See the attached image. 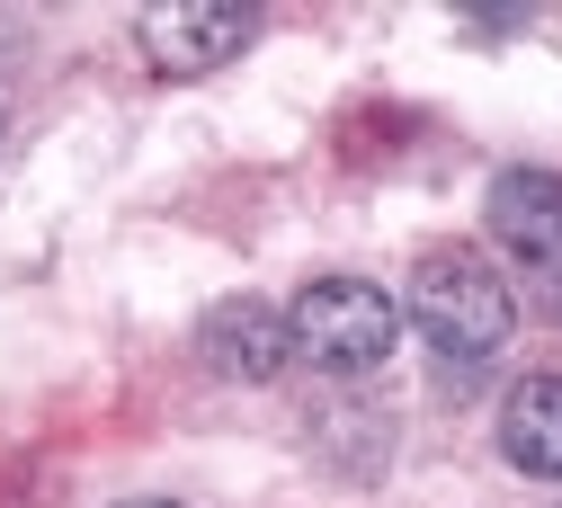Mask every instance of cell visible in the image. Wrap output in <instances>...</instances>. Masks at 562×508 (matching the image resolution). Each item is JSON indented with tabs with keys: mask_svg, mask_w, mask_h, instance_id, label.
Returning a JSON list of instances; mask_svg holds the SVG:
<instances>
[{
	"mask_svg": "<svg viewBox=\"0 0 562 508\" xmlns=\"http://www.w3.org/2000/svg\"><path fill=\"white\" fill-rule=\"evenodd\" d=\"M286 339H295L304 366H322V375H375L393 357V339H402V313H393L384 285H367V276H322V285L295 295Z\"/></svg>",
	"mask_w": 562,
	"mask_h": 508,
	"instance_id": "obj_1",
	"label": "cell"
},
{
	"mask_svg": "<svg viewBox=\"0 0 562 508\" xmlns=\"http://www.w3.org/2000/svg\"><path fill=\"white\" fill-rule=\"evenodd\" d=\"M411 321L429 330V348L438 357H491L509 339V285H501V268L491 259H473V250H438V259H419V276H411Z\"/></svg>",
	"mask_w": 562,
	"mask_h": 508,
	"instance_id": "obj_2",
	"label": "cell"
},
{
	"mask_svg": "<svg viewBox=\"0 0 562 508\" xmlns=\"http://www.w3.org/2000/svg\"><path fill=\"white\" fill-rule=\"evenodd\" d=\"M491 241H501L509 259H527L536 285L562 304V179L509 170L501 188H491Z\"/></svg>",
	"mask_w": 562,
	"mask_h": 508,
	"instance_id": "obj_3",
	"label": "cell"
},
{
	"mask_svg": "<svg viewBox=\"0 0 562 508\" xmlns=\"http://www.w3.org/2000/svg\"><path fill=\"white\" fill-rule=\"evenodd\" d=\"M250 36H259V19L233 10V0H179V10H144V45H153L161 71H215V63H233Z\"/></svg>",
	"mask_w": 562,
	"mask_h": 508,
	"instance_id": "obj_4",
	"label": "cell"
},
{
	"mask_svg": "<svg viewBox=\"0 0 562 508\" xmlns=\"http://www.w3.org/2000/svg\"><path fill=\"white\" fill-rule=\"evenodd\" d=\"M196 357H205L215 375H233V384H268V375L295 357V339H286V313H277V304L233 295V304H215V313H205Z\"/></svg>",
	"mask_w": 562,
	"mask_h": 508,
	"instance_id": "obj_5",
	"label": "cell"
},
{
	"mask_svg": "<svg viewBox=\"0 0 562 508\" xmlns=\"http://www.w3.org/2000/svg\"><path fill=\"white\" fill-rule=\"evenodd\" d=\"M501 455L536 482H562V375H527L501 402Z\"/></svg>",
	"mask_w": 562,
	"mask_h": 508,
	"instance_id": "obj_6",
	"label": "cell"
},
{
	"mask_svg": "<svg viewBox=\"0 0 562 508\" xmlns=\"http://www.w3.org/2000/svg\"><path fill=\"white\" fill-rule=\"evenodd\" d=\"M464 27H482V36H509V27H527V19H518V10H473Z\"/></svg>",
	"mask_w": 562,
	"mask_h": 508,
	"instance_id": "obj_7",
	"label": "cell"
},
{
	"mask_svg": "<svg viewBox=\"0 0 562 508\" xmlns=\"http://www.w3.org/2000/svg\"><path fill=\"white\" fill-rule=\"evenodd\" d=\"M125 508H179V499H125Z\"/></svg>",
	"mask_w": 562,
	"mask_h": 508,
	"instance_id": "obj_8",
	"label": "cell"
}]
</instances>
